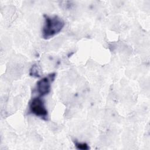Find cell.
Masks as SVG:
<instances>
[{"label": "cell", "instance_id": "1", "mask_svg": "<svg viewBox=\"0 0 150 150\" xmlns=\"http://www.w3.org/2000/svg\"><path fill=\"white\" fill-rule=\"evenodd\" d=\"M45 22L42 30V37L45 39H49L58 34L64 26V22L57 15H44Z\"/></svg>", "mask_w": 150, "mask_h": 150}, {"label": "cell", "instance_id": "2", "mask_svg": "<svg viewBox=\"0 0 150 150\" xmlns=\"http://www.w3.org/2000/svg\"><path fill=\"white\" fill-rule=\"evenodd\" d=\"M29 111L37 117L43 120H46L47 117V110L46 108L43 100L37 97L32 98L29 104Z\"/></svg>", "mask_w": 150, "mask_h": 150}, {"label": "cell", "instance_id": "3", "mask_svg": "<svg viewBox=\"0 0 150 150\" xmlns=\"http://www.w3.org/2000/svg\"><path fill=\"white\" fill-rule=\"evenodd\" d=\"M55 73H52L39 80L36 83V90L40 97L49 93L51 89V83L55 77Z\"/></svg>", "mask_w": 150, "mask_h": 150}, {"label": "cell", "instance_id": "4", "mask_svg": "<svg viewBox=\"0 0 150 150\" xmlns=\"http://www.w3.org/2000/svg\"><path fill=\"white\" fill-rule=\"evenodd\" d=\"M74 144H75V146H76V148L79 149L86 150V149H89V146H88V145L86 143L79 142L76 141L74 142Z\"/></svg>", "mask_w": 150, "mask_h": 150}, {"label": "cell", "instance_id": "5", "mask_svg": "<svg viewBox=\"0 0 150 150\" xmlns=\"http://www.w3.org/2000/svg\"><path fill=\"white\" fill-rule=\"evenodd\" d=\"M30 76H33V77H40V75L38 73V67L36 66V64L33 65L30 70Z\"/></svg>", "mask_w": 150, "mask_h": 150}]
</instances>
